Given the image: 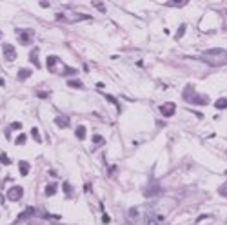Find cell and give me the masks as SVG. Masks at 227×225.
Here are the masks:
<instances>
[{"label":"cell","instance_id":"cell-18","mask_svg":"<svg viewBox=\"0 0 227 225\" xmlns=\"http://www.w3.org/2000/svg\"><path fill=\"white\" fill-rule=\"evenodd\" d=\"M36 53H38V49H35L31 54H29V58H31V62L35 64V67H40V64H38V60H36Z\"/></svg>","mask_w":227,"mask_h":225},{"label":"cell","instance_id":"cell-4","mask_svg":"<svg viewBox=\"0 0 227 225\" xmlns=\"http://www.w3.org/2000/svg\"><path fill=\"white\" fill-rule=\"evenodd\" d=\"M22 196H24V189H22L20 185H13L9 191H7V200H11V202H18Z\"/></svg>","mask_w":227,"mask_h":225},{"label":"cell","instance_id":"cell-13","mask_svg":"<svg viewBox=\"0 0 227 225\" xmlns=\"http://www.w3.org/2000/svg\"><path fill=\"white\" fill-rule=\"evenodd\" d=\"M44 193H46V196H53V194L56 193V183H49V185H46Z\"/></svg>","mask_w":227,"mask_h":225},{"label":"cell","instance_id":"cell-10","mask_svg":"<svg viewBox=\"0 0 227 225\" xmlns=\"http://www.w3.org/2000/svg\"><path fill=\"white\" fill-rule=\"evenodd\" d=\"M31 75H33L31 69H26V67H24V69H18V73H17V78H18V80H27V78H29Z\"/></svg>","mask_w":227,"mask_h":225},{"label":"cell","instance_id":"cell-28","mask_svg":"<svg viewBox=\"0 0 227 225\" xmlns=\"http://www.w3.org/2000/svg\"><path fill=\"white\" fill-rule=\"evenodd\" d=\"M11 129H22V124L20 122H13L11 124Z\"/></svg>","mask_w":227,"mask_h":225},{"label":"cell","instance_id":"cell-12","mask_svg":"<svg viewBox=\"0 0 227 225\" xmlns=\"http://www.w3.org/2000/svg\"><path fill=\"white\" fill-rule=\"evenodd\" d=\"M18 169H20V174L22 176H27V172H29V163L26 160L18 162Z\"/></svg>","mask_w":227,"mask_h":225},{"label":"cell","instance_id":"cell-27","mask_svg":"<svg viewBox=\"0 0 227 225\" xmlns=\"http://www.w3.org/2000/svg\"><path fill=\"white\" fill-rule=\"evenodd\" d=\"M0 163H11L9 158H7V154H2V156H0Z\"/></svg>","mask_w":227,"mask_h":225},{"label":"cell","instance_id":"cell-29","mask_svg":"<svg viewBox=\"0 0 227 225\" xmlns=\"http://www.w3.org/2000/svg\"><path fill=\"white\" fill-rule=\"evenodd\" d=\"M136 214H138L136 209H129V216H131V218H136Z\"/></svg>","mask_w":227,"mask_h":225},{"label":"cell","instance_id":"cell-14","mask_svg":"<svg viewBox=\"0 0 227 225\" xmlns=\"http://www.w3.org/2000/svg\"><path fill=\"white\" fill-rule=\"evenodd\" d=\"M75 133H76V138H78V140H84V138H85V127H84V125H78Z\"/></svg>","mask_w":227,"mask_h":225},{"label":"cell","instance_id":"cell-15","mask_svg":"<svg viewBox=\"0 0 227 225\" xmlns=\"http://www.w3.org/2000/svg\"><path fill=\"white\" fill-rule=\"evenodd\" d=\"M216 109H227V98H218L216 104H215Z\"/></svg>","mask_w":227,"mask_h":225},{"label":"cell","instance_id":"cell-30","mask_svg":"<svg viewBox=\"0 0 227 225\" xmlns=\"http://www.w3.org/2000/svg\"><path fill=\"white\" fill-rule=\"evenodd\" d=\"M102 222H104V223H109V222H111V218H109L107 214H104L102 216Z\"/></svg>","mask_w":227,"mask_h":225},{"label":"cell","instance_id":"cell-8","mask_svg":"<svg viewBox=\"0 0 227 225\" xmlns=\"http://www.w3.org/2000/svg\"><path fill=\"white\" fill-rule=\"evenodd\" d=\"M33 214H35V209H33V207H27L24 213H20V214L17 216L15 223H18V222H24V220H27V218H29V216H33Z\"/></svg>","mask_w":227,"mask_h":225},{"label":"cell","instance_id":"cell-31","mask_svg":"<svg viewBox=\"0 0 227 225\" xmlns=\"http://www.w3.org/2000/svg\"><path fill=\"white\" fill-rule=\"evenodd\" d=\"M36 95H38L40 98H47V96H49V93H44V91H40V93H36Z\"/></svg>","mask_w":227,"mask_h":225},{"label":"cell","instance_id":"cell-25","mask_svg":"<svg viewBox=\"0 0 227 225\" xmlns=\"http://www.w3.org/2000/svg\"><path fill=\"white\" fill-rule=\"evenodd\" d=\"M147 225H156V218H155V216H147Z\"/></svg>","mask_w":227,"mask_h":225},{"label":"cell","instance_id":"cell-32","mask_svg":"<svg viewBox=\"0 0 227 225\" xmlns=\"http://www.w3.org/2000/svg\"><path fill=\"white\" fill-rule=\"evenodd\" d=\"M4 86H6V82H4V80L0 78V87H4Z\"/></svg>","mask_w":227,"mask_h":225},{"label":"cell","instance_id":"cell-11","mask_svg":"<svg viewBox=\"0 0 227 225\" xmlns=\"http://www.w3.org/2000/svg\"><path fill=\"white\" fill-rule=\"evenodd\" d=\"M55 124H56V125H58V127H69V118L67 116H56L55 118Z\"/></svg>","mask_w":227,"mask_h":225},{"label":"cell","instance_id":"cell-21","mask_svg":"<svg viewBox=\"0 0 227 225\" xmlns=\"http://www.w3.org/2000/svg\"><path fill=\"white\" fill-rule=\"evenodd\" d=\"M187 0H173V2H169V6H186Z\"/></svg>","mask_w":227,"mask_h":225},{"label":"cell","instance_id":"cell-9","mask_svg":"<svg viewBox=\"0 0 227 225\" xmlns=\"http://www.w3.org/2000/svg\"><path fill=\"white\" fill-rule=\"evenodd\" d=\"M160 191H162V189H160V185H158V183H153V185H149V187L145 189V193H144V194L151 198V196H156V194H160Z\"/></svg>","mask_w":227,"mask_h":225},{"label":"cell","instance_id":"cell-7","mask_svg":"<svg viewBox=\"0 0 227 225\" xmlns=\"http://www.w3.org/2000/svg\"><path fill=\"white\" fill-rule=\"evenodd\" d=\"M60 62V58L58 56H55V54H49L47 56V62H46V65H47V71H51V73H55V65Z\"/></svg>","mask_w":227,"mask_h":225},{"label":"cell","instance_id":"cell-5","mask_svg":"<svg viewBox=\"0 0 227 225\" xmlns=\"http://www.w3.org/2000/svg\"><path fill=\"white\" fill-rule=\"evenodd\" d=\"M2 53H4V60H7V62H13L17 58V51H15V47L11 44H4L2 45Z\"/></svg>","mask_w":227,"mask_h":225},{"label":"cell","instance_id":"cell-1","mask_svg":"<svg viewBox=\"0 0 227 225\" xmlns=\"http://www.w3.org/2000/svg\"><path fill=\"white\" fill-rule=\"evenodd\" d=\"M202 58H204V62H207L211 65H224V64H227V51L225 49H220V47L209 49V51H205L202 54Z\"/></svg>","mask_w":227,"mask_h":225},{"label":"cell","instance_id":"cell-24","mask_svg":"<svg viewBox=\"0 0 227 225\" xmlns=\"http://www.w3.org/2000/svg\"><path fill=\"white\" fill-rule=\"evenodd\" d=\"M93 142H94V143H102L104 136H100V134H93Z\"/></svg>","mask_w":227,"mask_h":225},{"label":"cell","instance_id":"cell-16","mask_svg":"<svg viewBox=\"0 0 227 225\" xmlns=\"http://www.w3.org/2000/svg\"><path fill=\"white\" fill-rule=\"evenodd\" d=\"M67 86H69V87H75V89H82L84 84L80 82V80H69V82H67Z\"/></svg>","mask_w":227,"mask_h":225},{"label":"cell","instance_id":"cell-2","mask_svg":"<svg viewBox=\"0 0 227 225\" xmlns=\"http://www.w3.org/2000/svg\"><path fill=\"white\" fill-rule=\"evenodd\" d=\"M184 98L191 104H196V105H207L209 104V96L207 95H198L195 91V87L187 86L186 91H184Z\"/></svg>","mask_w":227,"mask_h":225},{"label":"cell","instance_id":"cell-22","mask_svg":"<svg viewBox=\"0 0 227 225\" xmlns=\"http://www.w3.org/2000/svg\"><path fill=\"white\" fill-rule=\"evenodd\" d=\"M218 193L222 194V196H225V198H227V182L224 183V185H222V187H220V191H218Z\"/></svg>","mask_w":227,"mask_h":225},{"label":"cell","instance_id":"cell-6","mask_svg":"<svg viewBox=\"0 0 227 225\" xmlns=\"http://www.w3.org/2000/svg\"><path fill=\"white\" fill-rule=\"evenodd\" d=\"M176 111V105L173 104V102H167V104H164V105H160V113L164 115V116H173Z\"/></svg>","mask_w":227,"mask_h":225},{"label":"cell","instance_id":"cell-19","mask_svg":"<svg viewBox=\"0 0 227 225\" xmlns=\"http://www.w3.org/2000/svg\"><path fill=\"white\" fill-rule=\"evenodd\" d=\"M104 96H105V100H109L111 104H114L116 107L120 109V104H118V100H116V98H114V96H111V95H104Z\"/></svg>","mask_w":227,"mask_h":225},{"label":"cell","instance_id":"cell-23","mask_svg":"<svg viewBox=\"0 0 227 225\" xmlns=\"http://www.w3.org/2000/svg\"><path fill=\"white\" fill-rule=\"evenodd\" d=\"M184 33H186V26H180V29H178V33H176V38H182Z\"/></svg>","mask_w":227,"mask_h":225},{"label":"cell","instance_id":"cell-17","mask_svg":"<svg viewBox=\"0 0 227 225\" xmlns=\"http://www.w3.org/2000/svg\"><path fill=\"white\" fill-rule=\"evenodd\" d=\"M31 134H33V140H35L36 143H40V142H42L40 134H38V129H36V127H33V129H31Z\"/></svg>","mask_w":227,"mask_h":225},{"label":"cell","instance_id":"cell-26","mask_svg":"<svg viewBox=\"0 0 227 225\" xmlns=\"http://www.w3.org/2000/svg\"><path fill=\"white\" fill-rule=\"evenodd\" d=\"M64 191H65V194H71L73 193V191H71V185H69L67 182L64 183Z\"/></svg>","mask_w":227,"mask_h":225},{"label":"cell","instance_id":"cell-3","mask_svg":"<svg viewBox=\"0 0 227 225\" xmlns=\"http://www.w3.org/2000/svg\"><path fill=\"white\" fill-rule=\"evenodd\" d=\"M33 31H29V29H20V31H17V38H18V42L22 44V45H29V44L33 42Z\"/></svg>","mask_w":227,"mask_h":225},{"label":"cell","instance_id":"cell-20","mask_svg":"<svg viewBox=\"0 0 227 225\" xmlns=\"http://www.w3.org/2000/svg\"><path fill=\"white\" fill-rule=\"evenodd\" d=\"M15 143H17V145H24V143H26V134H20V136H17Z\"/></svg>","mask_w":227,"mask_h":225}]
</instances>
